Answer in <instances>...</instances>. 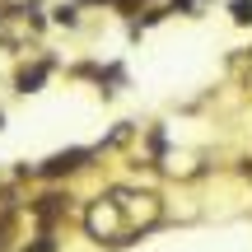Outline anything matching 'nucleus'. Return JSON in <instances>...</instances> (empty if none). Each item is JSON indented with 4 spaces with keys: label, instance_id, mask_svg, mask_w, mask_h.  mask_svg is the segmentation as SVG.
I'll return each instance as SVG.
<instances>
[{
    "label": "nucleus",
    "instance_id": "5",
    "mask_svg": "<svg viewBox=\"0 0 252 252\" xmlns=\"http://www.w3.org/2000/svg\"><path fill=\"white\" fill-rule=\"evenodd\" d=\"M234 19L238 24H252V0H234Z\"/></svg>",
    "mask_w": 252,
    "mask_h": 252
},
{
    "label": "nucleus",
    "instance_id": "4",
    "mask_svg": "<svg viewBox=\"0 0 252 252\" xmlns=\"http://www.w3.org/2000/svg\"><path fill=\"white\" fill-rule=\"evenodd\" d=\"M24 252H56V238H52V234L42 229V234H37V243H28Z\"/></svg>",
    "mask_w": 252,
    "mask_h": 252
},
{
    "label": "nucleus",
    "instance_id": "3",
    "mask_svg": "<svg viewBox=\"0 0 252 252\" xmlns=\"http://www.w3.org/2000/svg\"><path fill=\"white\" fill-rule=\"evenodd\" d=\"M47 70H52V61H42V65H33V70H24V75H19V94H33L37 84L47 80Z\"/></svg>",
    "mask_w": 252,
    "mask_h": 252
},
{
    "label": "nucleus",
    "instance_id": "7",
    "mask_svg": "<svg viewBox=\"0 0 252 252\" xmlns=\"http://www.w3.org/2000/svg\"><path fill=\"white\" fill-rule=\"evenodd\" d=\"M122 5H126V0H122Z\"/></svg>",
    "mask_w": 252,
    "mask_h": 252
},
{
    "label": "nucleus",
    "instance_id": "6",
    "mask_svg": "<svg viewBox=\"0 0 252 252\" xmlns=\"http://www.w3.org/2000/svg\"><path fill=\"white\" fill-rule=\"evenodd\" d=\"M9 229H14V220L5 215V220H0V252H5V243H9Z\"/></svg>",
    "mask_w": 252,
    "mask_h": 252
},
{
    "label": "nucleus",
    "instance_id": "2",
    "mask_svg": "<svg viewBox=\"0 0 252 252\" xmlns=\"http://www.w3.org/2000/svg\"><path fill=\"white\" fill-rule=\"evenodd\" d=\"M89 159H94V150H61V154H52L47 163H37V178H65V173H80V168H89Z\"/></svg>",
    "mask_w": 252,
    "mask_h": 252
},
{
    "label": "nucleus",
    "instance_id": "1",
    "mask_svg": "<svg viewBox=\"0 0 252 252\" xmlns=\"http://www.w3.org/2000/svg\"><path fill=\"white\" fill-rule=\"evenodd\" d=\"M28 215H33L37 224L52 234V229H56V220H65V215H70V191H42V196L28 206Z\"/></svg>",
    "mask_w": 252,
    "mask_h": 252
}]
</instances>
